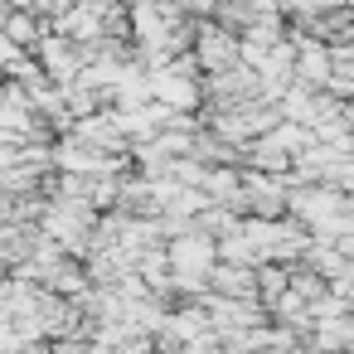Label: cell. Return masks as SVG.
Wrapping results in <instances>:
<instances>
[{
  "mask_svg": "<svg viewBox=\"0 0 354 354\" xmlns=\"http://www.w3.org/2000/svg\"><path fill=\"white\" fill-rule=\"evenodd\" d=\"M165 267H170V277L175 281H204L214 267H218V257H214V238H204V233H180V238H170L165 243Z\"/></svg>",
  "mask_w": 354,
  "mask_h": 354,
  "instance_id": "cell-1",
  "label": "cell"
},
{
  "mask_svg": "<svg viewBox=\"0 0 354 354\" xmlns=\"http://www.w3.org/2000/svg\"><path fill=\"white\" fill-rule=\"evenodd\" d=\"M204 291L214 301H252V267H214L204 277Z\"/></svg>",
  "mask_w": 354,
  "mask_h": 354,
  "instance_id": "cell-2",
  "label": "cell"
},
{
  "mask_svg": "<svg viewBox=\"0 0 354 354\" xmlns=\"http://www.w3.org/2000/svg\"><path fill=\"white\" fill-rule=\"evenodd\" d=\"M0 35H6L15 49L35 54V44L44 39V25L35 20V10H30V6H10V15H6V25H0Z\"/></svg>",
  "mask_w": 354,
  "mask_h": 354,
  "instance_id": "cell-3",
  "label": "cell"
}]
</instances>
